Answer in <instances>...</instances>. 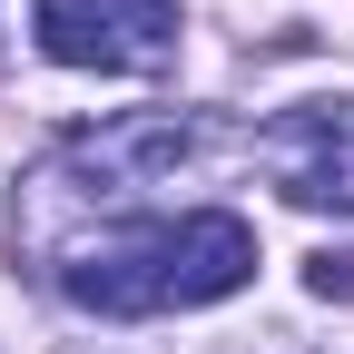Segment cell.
<instances>
[{"label":"cell","mask_w":354,"mask_h":354,"mask_svg":"<svg viewBox=\"0 0 354 354\" xmlns=\"http://www.w3.org/2000/svg\"><path fill=\"white\" fill-rule=\"evenodd\" d=\"M256 276V227L227 207H197L167 227V305H216Z\"/></svg>","instance_id":"obj_1"},{"label":"cell","mask_w":354,"mask_h":354,"mask_svg":"<svg viewBox=\"0 0 354 354\" xmlns=\"http://www.w3.org/2000/svg\"><path fill=\"white\" fill-rule=\"evenodd\" d=\"M59 286L88 305V315H158L167 305V227H138L118 246H79Z\"/></svg>","instance_id":"obj_2"},{"label":"cell","mask_w":354,"mask_h":354,"mask_svg":"<svg viewBox=\"0 0 354 354\" xmlns=\"http://www.w3.org/2000/svg\"><path fill=\"white\" fill-rule=\"evenodd\" d=\"M30 30H39V50H50L59 69H128V50H118V20L99 10V0H39L30 10Z\"/></svg>","instance_id":"obj_3"},{"label":"cell","mask_w":354,"mask_h":354,"mask_svg":"<svg viewBox=\"0 0 354 354\" xmlns=\"http://www.w3.org/2000/svg\"><path fill=\"white\" fill-rule=\"evenodd\" d=\"M286 197H295L305 216H354V158H315V167H295Z\"/></svg>","instance_id":"obj_4"},{"label":"cell","mask_w":354,"mask_h":354,"mask_svg":"<svg viewBox=\"0 0 354 354\" xmlns=\"http://www.w3.org/2000/svg\"><path fill=\"white\" fill-rule=\"evenodd\" d=\"M305 286H315L325 305H354V246H325L315 266H305Z\"/></svg>","instance_id":"obj_5"},{"label":"cell","mask_w":354,"mask_h":354,"mask_svg":"<svg viewBox=\"0 0 354 354\" xmlns=\"http://www.w3.org/2000/svg\"><path fill=\"white\" fill-rule=\"evenodd\" d=\"M128 30H138V50L158 59V50H167V30H177V20H167V0H128Z\"/></svg>","instance_id":"obj_6"}]
</instances>
